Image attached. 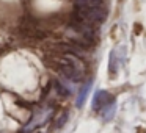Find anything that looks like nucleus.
<instances>
[{
    "label": "nucleus",
    "instance_id": "obj_1",
    "mask_svg": "<svg viewBox=\"0 0 146 133\" xmlns=\"http://www.w3.org/2000/svg\"><path fill=\"white\" fill-rule=\"evenodd\" d=\"M54 67L69 82H80L85 74V67H83L82 61L79 57L74 53H61L57 55L54 60Z\"/></svg>",
    "mask_w": 146,
    "mask_h": 133
},
{
    "label": "nucleus",
    "instance_id": "obj_2",
    "mask_svg": "<svg viewBox=\"0 0 146 133\" xmlns=\"http://www.w3.org/2000/svg\"><path fill=\"white\" fill-rule=\"evenodd\" d=\"M91 108L101 113L105 120H110L115 113V97L107 91H98L93 97Z\"/></svg>",
    "mask_w": 146,
    "mask_h": 133
},
{
    "label": "nucleus",
    "instance_id": "obj_3",
    "mask_svg": "<svg viewBox=\"0 0 146 133\" xmlns=\"http://www.w3.org/2000/svg\"><path fill=\"white\" fill-rule=\"evenodd\" d=\"M49 116H50V110L39 111V114H36L35 119H33L32 122H30L29 125L25 127V130H32V128H35V127H38V125H41V124H44L46 120L49 119Z\"/></svg>",
    "mask_w": 146,
    "mask_h": 133
},
{
    "label": "nucleus",
    "instance_id": "obj_4",
    "mask_svg": "<svg viewBox=\"0 0 146 133\" xmlns=\"http://www.w3.org/2000/svg\"><path fill=\"white\" fill-rule=\"evenodd\" d=\"M91 86H93V80H88V82H86L85 85H83L82 88H80L79 97H77V102H76L77 108H82V107H83V103H85L86 97H88V92H90V89H91Z\"/></svg>",
    "mask_w": 146,
    "mask_h": 133
},
{
    "label": "nucleus",
    "instance_id": "obj_5",
    "mask_svg": "<svg viewBox=\"0 0 146 133\" xmlns=\"http://www.w3.org/2000/svg\"><path fill=\"white\" fill-rule=\"evenodd\" d=\"M77 7H99L104 5V0H76Z\"/></svg>",
    "mask_w": 146,
    "mask_h": 133
}]
</instances>
